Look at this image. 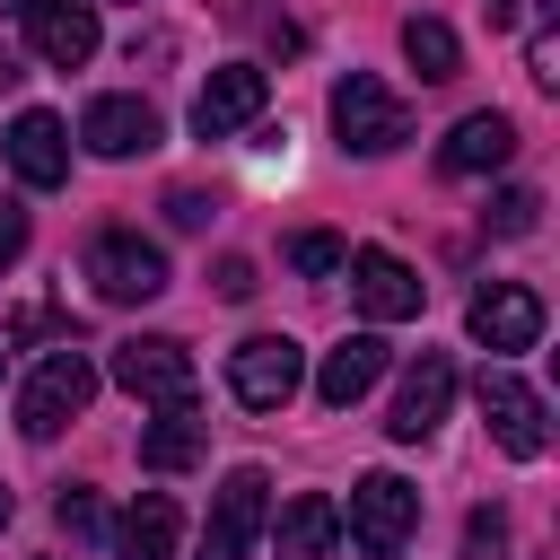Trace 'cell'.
I'll use <instances>...</instances> for the list:
<instances>
[{
    "label": "cell",
    "mask_w": 560,
    "mask_h": 560,
    "mask_svg": "<svg viewBox=\"0 0 560 560\" xmlns=\"http://www.w3.org/2000/svg\"><path fill=\"white\" fill-rule=\"evenodd\" d=\"M298 385H306V350H298L289 332H245V341L228 350V394H236L245 411H280Z\"/></svg>",
    "instance_id": "4"
},
{
    "label": "cell",
    "mask_w": 560,
    "mask_h": 560,
    "mask_svg": "<svg viewBox=\"0 0 560 560\" xmlns=\"http://www.w3.org/2000/svg\"><path fill=\"white\" fill-rule=\"evenodd\" d=\"M481 420H490V438H499V455H516V464H534V455L551 446V420H542V394H534L525 376H508V368H481Z\"/></svg>",
    "instance_id": "8"
},
{
    "label": "cell",
    "mask_w": 560,
    "mask_h": 560,
    "mask_svg": "<svg viewBox=\"0 0 560 560\" xmlns=\"http://www.w3.org/2000/svg\"><path fill=\"white\" fill-rule=\"evenodd\" d=\"M464 560H508V516H499V508H472V525H464Z\"/></svg>",
    "instance_id": "24"
},
{
    "label": "cell",
    "mask_w": 560,
    "mask_h": 560,
    "mask_svg": "<svg viewBox=\"0 0 560 560\" xmlns=\"http://www.w3.org/2000/svg\"><path fill=\"white\" fill-rule=\"evenodd\" d=\"M411 525H420V490L402 472H359L350 481V542H359V560H402Z\"/></svg>",
    "instance_id": "2"
},
{
    "label": "cell",
    "mask_w": 560,
    "mask_h": 560,
    "mask_svg": "<svg viewBox=\"0 0 560 560\" xmlns=\"http://www.w3.org/2000/svg\"><path fill=\"white\" fill-rule=\"evenodd\" d=\"M210 289H219L228 306H236V298H254V262H245V254H228V262L210 271Z\"/></svg>",
    "instance_id": "28"
},
{
    "label": "cell",
    "mask_w": 560,
    "mask_h": 560,
    "mask_svg": "<svg viewBox=\"0 0 560 560\" xmlns=\"http://www.w3.org/2000/svg\"><path fill=\"white\" fill-rule=\"evenodd\" d=\"M402 61L438 88V79H455V70H464V44H455V26H446V18H411V26H402Z\"/></svg>",
    "instance_id": "21"
},
{
    "label": "cell",
    "mask_w": 560,
    "mask_h": 560,
    "mask_svg": "<svg viewBox=\"0 0 560 560\" xmlns=\"http://www.w3.org/2000/svg\"><path fill=\"white\" fill-rule=\"evenodd\" d=\"M341 271H350L359 315H376V324H411V315H420V298H429V280H420L402 254H385V245H359Z\"/></svg>",
    "instance_id": "9"
},
{
    "label": "cell",
    "mask_w": 560,
    "mask_h": 560,
    "mask_svg": "<svg viewBox=\"0 0 560 560\" xmlns=\"http://www.w3.org/2000/svg\"><path fill=\"white\" fill-rule=\"evenodd\" d=\"M262 516H271V481H262V464H236V472L219 481V499H210L201 560H245L254 534H262Z\"/></svg>",
    "instance_id": "7"
},
{
    "label": "cell",
    "mask_w": 560,
    "mask_h": 560,
    "mask_svg": "<svg viewBox=\"0 0 560 560\" xmlns=\"http://www.w3.org/2000/svg\"><path fill=\"white\" fill-rule=\"evenodd\" d=\"M446 402H455V359H446V350H420V368L402 376V394H394V411H385V429H394L402 446H420V438H438V420H446Z\"/></svg>",
    "instance_id": "12"
},
{
    "label": "cell",
    "mask_w": 560,
    "mask_h": 560,
    "mask_svg": "<svg viewBox=\"0 0 560 560\" xmlns=\"http://www.w3.org/2000/svg\"><path fill=\"white\" fill-rule=\"evenodd\" d=\"M534 219H542V192H534V184H508V192L481 210V228H490V236H525Z\"/></svg>",
    "instance_id": "22"
},
{
    "label": "cell",
    "mask_w": 560,
    "mask_h": 560,
    "mask_svg": "<svg viewBox=\"0 0 560 560\" xmlns=\"http://www.w3.org/2000/svg\"><path fill=\"white\" fill-rule=\"evenodd\" d=\"M525 70H534L542 88H560V44H551V26H534V44H525Z\"/></svg>",
    "instance_id": "27"
},
{
    "label": "cell",
    "mask_w": 560,
    "mask_h": 560,
    "mask_svg": "<svg viewBox=\"0 0 560 560\" xmlns=\"http://www.w3.org/2000/svg\"><path fill=\"white\" fill-rule=\"evenodd\" d=\"M332 551H341V508L324 490L289 499L280 508V560H332Z\"/></svg>",
    "instance_id": "19"
},
{
    "label": "cell",
    "mask_w": 560,
    "mask_h": 560,
    "mask_svg": "<svg viewBox=\"0 0 560 560\" xmlns=\"http://www.w3.org/2000/svg\"><path fill=\"white\" fill-rule=\"evenodd\" d=\"M0 368H9V341H0Z\"/></svg>",
    "instance_id": "34"
},
{
    "label": "cell",
    "mask_w": 560,
    "mask_h": 560,
    "mask_svg": "<svg viewBox=\"0 0 560 560\" xmlns=\"http://www.w3.org/2000/svg\"><path fill=\"white\" fill-rule=\"evenodd\" d=\"M481 18L490 26H516V0H481Z\"/></svg>",
    "instance_id": "30"
},
{
    "label": "cell",
    "mask_w": 560,
    "mask_h": 560,
    "mask_svg": "<svg viewBox=\"0 0 560 560\" xmlns=\"http://www.w3.org/2000/svg\"><path fill=\"white\" fill-rule=\"evenodd\" d=\"M18 254H26V210H18V201H0V271H9Z\"/></svg>",
    "instance_id": "29"
},
{
    "label": "cell",
    "mask_w": 560,
    "mask_h": 560,
    "mask_svg": "<svg viewBox=\"0 0 560 560\" xmlns=\"http://www.w3.org/2000/svg\"><path fill=\"white\" fill-rule=\"evenodd\" d=\"M79 140H88L96 158H149V149H158V105H140V96H96V105L79 114Z\"/></svg>",
    "instance_id": "14"
},
{
    "label": "cell",
    "mask_w": 560,
    "mask_h": 560,
    "mask_svg": "<svg viewBox=\"0 0 560 560\" xmlns=\"http://www.w3.org/2000/svg\"><path fill=\"white\" fill-rule=\"evenodd\" d=\"M114 385H122L131 402H158V411H175V402H192L201 368H192V350H184L175 332H131V341L114 350Z\"/></svg>",
    "instance_id": "3"
},
{
    "label": "cell",
    "mask_w": 560,
    "mask_h": 560,
    "mask_svg": "<svg viewBox=\"0 0 560 560\" xmlns=\"http://www.w3.org/2000/svg\"><path fill=\"white\" fill-rule=\"evenodd\" d=\"M88 280H96L105 306H149V298L166 289V254H158L140 228H105V236L88 245Z\"/></svg>",
    "instance_id": "6"
},
{
    "label": "cell",
    "mask_w": 560,
    "mask_h": 560,
    "mask_svg": "<svg viewBox=\"0 0 560 560\" xmlns=\"http://www.w3.org/2000/svg\"><path fill=\"white\" fill-rule=\"evenodd\" d=\"M175 534H184L175 499H166V490H140V499L122 508V525H114V551H122V560H175Z\"/></svg>",
    "instance_id": "18"
},
{
    "label": "cell",
    "mask_w": 560,
    "mask_h": 560,
    "mask_svg": "<svg viewBox=\"0 0 560 560\" xmlns=\"http://www.w3.org/2000/svg\"><path fill=\"white\" fill-rule=\"evenodd\" d=\"M9 166H18V184H35V192H52V184H70V131H61V114H44V105H26L18 122H9Z\"/></svg>",
    "instance_id": "13"
},
{
    "label": "cell",
    "mask_w": 560,
    "mask_h": 560,
    "mask_svg": "<svg viewBox=\"0 0 560 560\" xmlns=\"http://www.w3.org/2000/svg\"><path fill=\"white\" fill-rule=\"evenodd\" d=\"M262 96H271V79H262L254 61H228V70L201 79V96H192V131H201V140H228V131H245V122L262 114Z\"/></svg>",
    "instance_id": "11"
},
{
    "label": "cell",
    "mask_w": 560,
    "mask_h": 560,
    "mask_svg": "<svg viewBox=\"0 0 560 560\" xmlns=\"http://www.w3.org/2000/svg\"><path fill=\"white\" fill-rule=\"evenodd\" d=\"M52 516H61V534H79V542H96V534H105L96 490H61V508H52Z\"/></svg>",
    "instance_id": "25"
},
{
    "label": "cell",
    "mask_w": 560,
    "mask_h": 560,
    "mask_svg": "<svg viewBox=\"0 0 560 560\" xmlns=\"http://www.w3.org/2000/svg\"><path fill=\"white\" fill-rule=\"evenodd\" d=\"M88 402H96V368H88V350H52V359L26 376V394H18V429H26V438H61Z\"/></svg>",
    "instance_id": "5"
},
{
    "label": "cell",
    "mask_w": 560,
    "mask_h": 560,
    "mask_svg": "<svg viewBox=\"0 0 560 560\" xmlns=\"http://www.w3.org/2000/svg\"><path fill=\"white\" fill-rule=\"evenodd\" d=\"M9 516H18V499H9V490H0V525H9Z\"/></svg>",
    "instance_id": "32"
},
{
    "label": "cell",
    "mask_w": 560,
    "mask_h": 560,
    "mask_svg": "<svg viewBox=\"0 0 560 560\" xmlns=\"http://www.w3.org/2000/svg\"><path fill=\"white\" fill-rule=\"evenodd\" d=\"M332 131H341V149L385 158V149H402V140H411V105H402L385 79L350 70V79H332Z\"/></svg>",
    "instance_id": "1"
},
{
    "label": "cell",
    "mask_w": 560,
    "mask_h": 560,
    "mask_svg": "<svg viewBox=\"0 0 560 560\" xmlns=\"http://www.w3.org/2000/svg\"><path fill=\"white\" fill-rule=\"evenodd\" d=\"M18 9H35V0H0V18H18Z\"/></svg>",
    "instance_id": "33"
},
{
    "label": "cell",
    "mask_w": 560,
    "mask_h": 560,
    "mask_svg": "<svg viewBox=\"0 0 560 560\" xmlns=\"http://www.w3.org/2000/svg\"><path fill=\"white\" fill-rule=\"evenodd\" d=\"M26 44L52 61V70H79L96 52V0H35L26 9Z\"/></svg>",
    "instance_id": "15"
},
{
    "label": "cell",
    "mask_w": 560,
    "mask_h": 560,
    "mask_svg": "<svg viewBox=\"0 0 560 560\" xmlns=\"http://www.w3.org/2000/svg\"><path fill=\"white\" fill-rule=\"evenodd\" d=\"M376 376H385V341H376V332H350L341 350H324V368H315V394H324L332 411H350V402H359Z\"/></svg>",
    "instance_id": "17"
},
{
    "label": "cell",
    "mask_w": 560,
    "mask_h": 560,
    "mask_svg": "<svg viewBox=\"0 0 560 560\" xmlns=\"http://www.w3.org/2000/svg\"><path fill=\"white\" fill-rule=\"evenodd\" d=\"M201 446H210V429H201L192 402H175V411H158V420L140 429V464H149V472H184V464H201Z\"/></svg>",
    "instance_id": "20"
},
{
    "label": "cell",
    "mask_w": 560,
    "mask_h": 560,
    "mask_svg": "<svg viewBox=\"0 0 560 560\" xmlns=\"http://www.w3.org/2000/svg\"><path fill=\"white\" fill-rule=\"evenodd\" d=\"M210 210H219V201H210V192H192V184H175V192H166V219H175V228H210Z\"/></svg>",
    "instance_id": "26"
},
{
    "label": "cell",
    "mask_w": 560,
    "mask_h": 560,
    "mask_svg": "<svg viewBox=\"0 0 560 560\" xmlns=\"http://www.w3.org/2000/svg\"><path fill=\"white\" fill-rule=\"evenodd\" d=\"M508 158H516V122L490 114V105L464 114V122L438 140V166H446V175H490V166H508Z\"/></svg>",
    "instance_id": "16"
},
{
    "label": "cell",
    "mask_w": 560,
    "mask_h": 560,
    "mask_svg": "<svg viewBox=\"0 0 560 560\" xmlns=\"http://www.w3.org/2000/svg\"><path fill=\"white\" fill-rule=\"evenodd\" d=\"M289 262H298V271H306V280H324V271H341V262H350V245H341V236H332V228H306V236H298V245H289Z\"/></svg>",
    "instance_id": "23"
},
{
    "label": "cell",
    "mask_w": 560,
    "mask_h": 560,
    "mask_svg": "<svg viewBox=\"0 0 560 560\" xmlns=\"http://www.w3.org/2000/svg\"><path fill=\"white\" fill-rule=\"evenodd\" d=\"M464 324H472L481 350H534L542 341V298L525 280H481L472 306H464Z\"/></svg>",
    "instance_id": "10"
},
{
    "label": "cell",
    "mask_w": 560,
    "mask_h": 560,
    "mask_svg": "<svg viewBox=\"0 0 560 560\" xmlns=\"http://www.w3.org/2000/svg\"><path fill=\"white\" fill-rule=\"evenodd\" d=\"M9 79H18V61H9V52H0V88H9Z\"/></svg>",
    "instance_id": "31"
}]
</instances>
